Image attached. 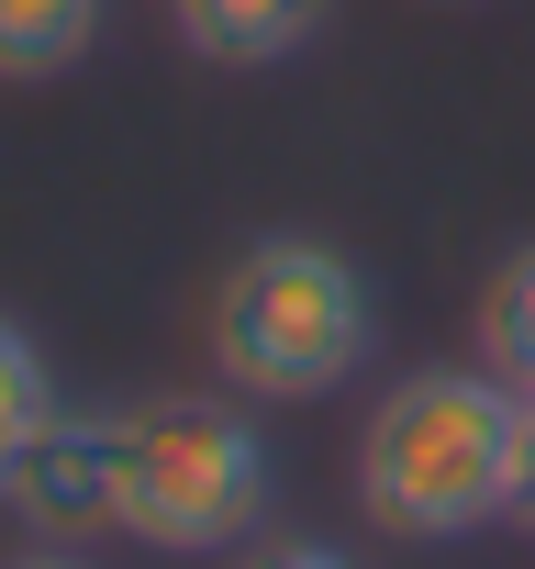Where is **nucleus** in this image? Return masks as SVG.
Returning <instances> with one entry per match:
<instances>
[{"instance_id":"obj_8","label":"nucleus","mask_w":535,"mask_h":569,"mask_svg":"<svg viewBox=\"0 0 535 569\" xmlns=\"http://www.w3.org/2000/svg\"><path fill=\"white\" fill-rule=\"evenodd\" d=\"M46 413H57V369H46V347H34L12 313H0V469H12V447H23Z\"/></svg>"},{"instance_id":"obj_9","label":"nucleus","mask_w":535,"mask_h":569,"mask_svg":"<svg viewBox=\"0 0 535 569\" xmlns=\"http://www.w3.org/2000/svg\"><path fill=\"white\" fill-rule=\"evenodd\" d=\"M513 525L535 536V402H524V425H513Z\"/></svg>"},{"instance_id":"obj_4","label":"nucleus","mask_w":535,"mask_h":569,"mask_svg":"<svg viewBox=\"0 0 535 569\" xmlns=\"http://www.w3.org/2000/svg\"><path fill=\"white\" fill-rule=\"evenodd\" d=\"M112 425L123 413H46L23 447H12V469H0V513L12 525H34V536H112Z\"/></svg>"},{"instance_id":"obj_10","label":"nucleus","mask_w":535,"mask_h":569,"mask_svg":"<svg viewBox=\"0 0 535 569\" xmlns=\"http://www.w3.org/2000/svg\"><path fill=\"white\" fill-rule=\"evenodd\" d=\"M245 569H346V558H335V547H313V536H280V547H256Z\"/></svg>"},{"instance_id":"obj_5","label":"nucleus","mask_w":535,"mask_h":569,"mask_svg":"<svg viewBox=\"0 0 535 569\" xmlns=\"http://www.w3.org/2000/svg\"><path fill=\"white\" fill-rule=\"evenodd\" d=\"M168 12H179V46L212 68H280L324 34V0H168Z\"/></svg>"},{"instance_id":"obj_2","label":"nucleus","mask_w":535,"mask_h":569,"mask_svg":"<svg viewBox=\"0 0 535 569\" xmlns=\"http://www.w3.org/2000/svg\"><path fill=\"white\" fill-rule=\"evenodd\" d=\"M369 347H380L369 279L313 234H256L212 291V369L245 402H324L369 369Z\"/></svg>"},{"instance_id":"obj_7","label":"nucleus","mask_w":535,"mask_h":569,"mask_svg":"<svg viewBox=\"0 0 535 569\" xmlns=\"http://www.w3.org/2000/svg\"><path fill=\"white\" fill-rule=\"evenodd\" d=\"M480 369H502L524 402H535V246H513L480 291Z\"/></svg>"},{"instance_id":"obj_11","label":"nucleus","mask_w":535,"mask_h":569,"mask_svg":"<svg viewBox=\"0 0 535 569\" xmlns=\"http://www.w3.org/2000/svg\"><path fill=\"white\" fill-rule=\"evenodd\" d=\"M12 569H90L79 547H34V558H12Z\"/></svg>"},{"instance_id":"obj_1","label":"nucleus","mask_w":535,"mask_h":569,"mask_svg":"<svg viewBox=\"0 0 535 569\" xmlns=\"http://www.w3.org/2000/svg\"><path fill=\"white\" fill-rule=\"evenodd\" d=\"M513 425L524 391L502 369H413L357 425V502L413 547H457L513 513Z\"/></svg>"},{"instance_id":"obj_6","label":"nucleus","mask_w":535,"mask_h":569,"mask_svg":"<svg viewBox=\"0 0 535 569\" xmlns=\"http://www.w3.org/2000/svg\"><path fill=\"white\" fill-rule=\"evenodd\" d=\"M101 46V0H0V79H57Z\"/></svg>"},{"instance_id":"obj_3","label":"nucleus","mask_w":535,"mask_h":569,"mask_svg":"<svg viewBox=\"0 0 535 569\" xmlns=\"http://www.w3.org/2000/svg\"><path fill=\"white\" fill-rule=\"evenodd\" d=\"M268 436L234 402H134L112 425V536L157 547V558H212L245 547L268 525Z\"/></svg>"}]
</instances>
